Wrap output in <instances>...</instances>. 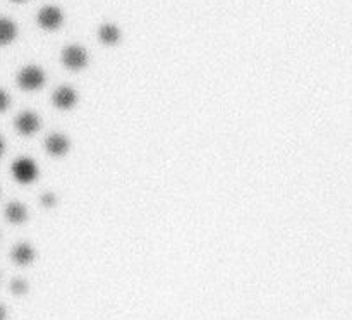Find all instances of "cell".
<instances>
[{
    "label": "cell",
    "instance_id": "6da1fadb",
    "mask_svg": "<svg viewBox=\"0 0 352 320\" xmlns=\"http://www.w3.org/2000/svg\"><path fill=\"white\" fill-rule=\"evenodd\" d=\"M12 178L19 184H31L38 179V165L31 157H17L10 165Z\"/></svg>",
    "mask_w": 352,
    "mask_h": 320
},
{
    "label": "cell",
    "instance_id": "7a4b0ae2",
    "mask_svg": "<svg viewBox=\"0 0 352 320\" xmlns=\"http://www.w3.org/2000/svg\"><path fill=\"white\" fill-rule=\"evenodd\" d=\"M45 79L47 76H45L43 69L38 65H26L17 72V86L24 92H38L40 88H43Z\"/></svg>",
    "mask_w": 352,
    "mask_h": 320
},
{
    "label": "cell",
    "instance_id": "3957f363",
    "mask_svg": "<svg viewBox=\"0 0 352 320\" xmlns=\"http://www.w3.org/2000/svg\"><path fill=\"white\" fill-rule=\"evenodd\" d=\"M60 62L69 71H81L88 65V52L78 43L67 45L60 52Z\"/></svg>",
    "mask_w": 352,
    "mask_h": 320
},
{
    "label": "cell",
    "instance_id": "277c9868",
    "mask_svg": "<svg viewBox=\"0 0 352 320\" xmlns=\"http://www.w3.org/2000/svg\"><path fill=\"white\" fill-rule=\"evenodd\" d=\"M36 23L41 30L55 31L64 24V14L57 6H45L38 12Z\"/></svg>",
    "mask_w": 352,
    "mask_h": 320
},
{
    "label": "cell",
    "instance_id": "5b68a950",
    "mask_svg": "<svg viewBox=\"0 0 352 320\" xmlns=\"http://www.w3.org/2000/svg\"><path fill=\"white\" fill-rule=\"evenodd\" d=\"M14 127H16L21 136H33L41 127V119L38 114L31 112V110H24L14 119Z\"/></svg>",
    "mask_w": 352,
    "mask_h": 320
},
{
    "label": "cell",
    "instance_id": "8992f818",
    "mask_svg": "<svg viewBox=\"0 0 352 320\" xmlns=\"http://www.w3.org/2000/svg\"><path fill=\"white\" fill-rule=\"evenodd\" d=\"M52 102H54L55 109L58 110H71L78 103V92L72 86H58L52 95Z\"/></svg>",
    "mask_w": 352,
    "mask_h": 320
},
{
    "label": "cell",
    "instance_id": "52a82bcc",
    "mask_svg": "<svg viewBox=\"0 0 352 320\" xmlns=\"http://www.w3.org/2000/svg\"><path fill=\"white\" fill-rule=\"evenodd\" d=\"M71 148V141H69L67 136L60 133H54L50 136H47L45 140V150L47 153H50L52 157H64L65 153Z\"/></svg>",
    "mask_w": 352,
    "mask_h": 320
},
{
    "label": "cell",
    "instance_id": "ba28073f",
    "mask_svg": "<svg viewBox=\"0 0 352 320\" xmlns=\"http://www.w3.org/2000/svg\"><path fill=\"white\" fill-rule=\"evenodd\" d=\"M34 258H36V251L30 243H17L10 251V260L21 267L33 264Z\"/></svg>",
    "mask_w": 352,
    "mask_h": 320
},
{
    "label": "cell",
    "instance_id": "9c48e42d",
    "mask_svg": "<svg viewBox=\"0 0 352 320\" xmlns=\"http://www.w3.org/2000/svg\"><path fill=\"white\" fill-rule=\"evenodd\" d=\"M120 38H122V31H120V28L116 26V24L105 23L98 28V40L102 41L103 45L112 47V45L119 43Z\"/></svg>",
    "mask_w": 352,
    "mask_h": 320
},
{
    "label": "cell",
    "instance_id": "30bf717a",
    "mask_svg": "<svg viewBox=\"0 0 352 320\" xmlns=\"http://www.w3.org/2000/svg\"><path fill=\"white\" fill-rule=\"evenodd\" d=\"M7 222L10 224H23L28 220V209L19 202H10L3 210Z\"/></svg>",
    "mask_w": 352,
    "mask_h": 320
},
{
    "label": "cell",
    "instance_id": "8fae6325",
    "mask_svg": "<svg viewBox=\"0 0 352 320\" xmlns=\"http://www.w3.org/2000/svg\"><path fill=\"white\" fill-rule=\"evenodd\" d=\"M17 36V26L9 17H0V47L10 45Z\"/></svg>",
    "mask_w": 352,
    "mask_h": 320
},
{
    "label": "cell",
    "instance_id": "7c38bea8",
    "mask_svg": "<svg viewBox=\"0 0 352 320\" xmlns=\"http://www.w3.org/2000/svg\"><path fill=\"white\" fill-rule=\"evenodd\" d=\"M9 289L12 295L23 296V295H26L28 289H30V284H28V281H24V279L16 277V279H12V282H10Z\"/></svg>",
    "mask_w": 352,
    "mask_h": 320
},
{
    "label": "cell",
    "instance_id": "4fadbf2b",
    "mask_svg": "<svg viewBox=\"0 0 352 320\" xmlns=\"http://www.w3.org/2000/svg\"><path fill=\"white\" fill-rule=\"evenodd\" d=\"M40 202L45 209H52V206L57 205V196H55V193H45V195H41Z\"/></svg>",
    "mask_w": 352,
    "mask_h": 320
},
{
    "label": "cell",
    "instance_id": "5bb4252c",
    "mask_svg": "<svg viewBox=\"0 0 352 320\" xmlns=\"http://www.w3.org/2000/svg\"><path fill=\"white\" fill-rule=\"evenodd\" d=\"M9 103H10V96L7 95V92L3 88H0V114L6 112L9 109Z\"/></svg>",
    "mask_w": 352,
    "mask_h": 320
},
{
    "label": "cell",
    "instance_id": "9a60e30c",
    "mask_svg": "<svg viewBox=\"0 0 352 320\" xmlns=\"http://www.w3.org/2000/svg\"><path fill=\"white\" fill-rule=\"evenodd\" d=\"M0 320H7V308L3 305H0Z\"/></svg>",
    "mask_w": 352,
    "mask_h": 320
},
{
    "label": "cell",
    "instance_id": "2e32d148",
    "mask_svg": "<svg viewBox=\"0 0 352 320\" xmlns=\"http://www.w3.org/2000/svg\"><path fill=\"white\" fill-rule=\"evenodd\" d=\"M3 151H6V143H3L2 136H0V157H2V155H3Z\"/></svg>",
    "mask_w": 352,
    "mask_h": 320
},
{
    "label": "cell",
    "instance_id": "e0dca14e",
    "mask_svg": "<svg viewBox=\"0 0 352 320\" xmlns=\"http://www.w3.org/2000/svg\"><path fill=\"white\" fill-rule=\"evenodd\" d=\"M12 2H16V3H21V2H26V0H12Z\"/></svg>",
    "mask_w": 352,
    "mask_h": 320
}]
</instances>
